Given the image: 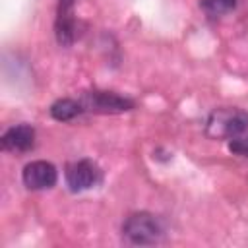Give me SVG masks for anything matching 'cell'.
I'll return each instance as SVG.
<instances>
[{
	"label": "cell",
	"mask_w": 248,
	"mask_h": 248,
	"mask_svg": "<svg viewBox=\"0 0 248 248\" xmlns=\"http://www.w3.org/2000/svg\"><path fill=\"white\" fill-rule=\"evenodd\" d=\"M163 236H165V227L161 219L149 211L130 213L122 223V238L132 246L159 244Z\"/></svg>",
	"instance_id": "obj_1"
},
{
	"label": "cell",
	"mask_w": 248,
	"mask_h": 248,
	"mask_svg": "<svg viewBox=\"0 0 248 248\" xmlns=\"http://www.w3.org/2000/svg\"><path fill=\"white\" fill-rule=\"evenodd\" d=\"M248 130V112L236 107H221L211 110L205 120V132L213 140H231Z\"/></svg>",
	"instance_id": "obj_2"
},
{
	"label": "cell",
	"mask_w": 248,
	"mask_h": 248,
	"mask_svg": "<svg viewBox=\"0 0 248 248\" xmlns=\"http://www.w3.org/2000/svg\"><path fill=\"white\" fill-rule=\"evenodd\" d=\"M79 101L85 112H95V114H120L136 107V103L130 97L118 95L114 91H101V89L85 91L79 97Z\"/></svg>",
	"instance_id": "obj_3"
},
{
	"label": "cell",
	"mask_w": 248,
	"mask_h": 248,
	"mask_svg": "<svg viewBox=\"0 0 248 248\" xmlns=\"http://www.w3.org/2000/svg\"><path fill=\"white\" fill-rule=\"evenodd\" d=\"M64 178H66L68 188L78 194V192L93 188L101 180V170L91 159H79V161L66 165Z\"/></svg>",
	"instance_id": "obj_4"
},
{
	"label": "cell",
	"mask_w": 248,
	"mask_h": 248,
	"mask_svg": "<svg viewBox=\"0 0 248 248\" xmlns=\"http://www.w3.org/2000/svg\"><path fill=\"white\" fill-rule=\"evenodd\" d=\"M21 180L27 190H48L58 180V170L50 161L37 159L23 167Z\"/></svg>",
	"instance_id": "obj_5"
},
{
	"label": "cell",
	"mask_w": 248,
	"mask_h": 248,
	"mask_svg": "<svg viewBox=\"0 0 248 248\" xmlns=\"http://www.w3.org/2000/svg\"><path fill=\"white\" fill-rule=\"evenodd\" d=\"M76 2L78 0H58L56 17H54V35L60 46H72L78 37Z\"/></svg>",
	"instance_id": "obj_6"
},
{
	"label": "cell",
	"mask_w": 248,
	"mask_h": 248,
	"mask_svg": "<svg viewBox=\"0 0 248 248\" xmlns=\"http://www.w3.org/2000/svg\"><path fill=\"white\" fill-rule=\"evenodd\" d=\"M0 145L4 151H12V153H25L31 151L35 147V128L31 124H17L8 128L2 138H0Z\"/></svg>",
	"instance_id": "obj_7"
},
{
	"label": "cell",
	"mask_w": 248,
	"mask_h": 248,
	"mask_svg": "<svg viewBox=\"0 0 248 248\" xmlns=\"http://www.w3.org/2000/svg\"><path fill=\"white\" fill-rule=\"evenodd\" d=\"M50 116L58 122H68V120H74L76 116L83 114V105L79 99H70V97H64V99H56L50 108H48Z\"/></svg>",
	"instance_id": "obj_8"
},
{
	"label": "cell",
	"mask_w": 248,
	"mask_h": 248,
	"mask_svg": "<svg viewBox=\"0 0 248 248\" xmlns=\"http://www.w3.org/2000/svg\"><path fill=\"white\" fill-rule=\"evenodd\" d=\"M200 6L209 16H225L236 8V0H202Z\"/></svg>",
	"instance_id": "obj_9"
},
{
	"label": "cell",
	"mask_w": 248,
	"mask_h": 248,
	"mask_svg": "<svg viewBox=\"0 0 248 248\" xmlns=\"http://www.w3.org/2000/svg\"><path fill=\"white\" fill-rule=\"evenodd\" d=\"M227 147H229V151L232 155H238V157H246L248 159V134H240L236 138H231Z\"/></svg>",
	"instance_id": "obj_10"
}]
</instances>
